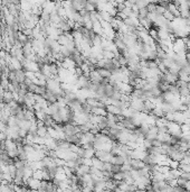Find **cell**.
<instances>
[{
	"label": "cell",
	"mask_w": 190,
	"mask_h": 192,
	"mask_svg": "<svg viewBox=\"0 0 190 192\" xmlns=\"http://www.w3.org/2000/svg\"><path fill=\"white\" fill-rule=\"evenodd\" d=\"M22 69L25 71H31V72H38L39 71V64L36 61H29V60H24L22 62Z\"/></svg>",
	"instance_id": "6da1fadb"
},
{
	"label": "cell",
	"mask_w": 190,
	"mask_h": 192,
	"mask_svg": "<svg viewBox=\"0 0 190 192\" xmlns=\"http://www.w3.org/2000/svg\"><path fill=\"white\" fill-rule=\"evenodd\" d=\"M95 156L97 157V158H100L101 161L103 162H110L111 157L113 156V155L111 154V152L103 151V149H96L95 151Z\"/></svg>",
	"instance_id": "7a4b0ae2"
},
{
	"label": "cell",
	"mask_w": 190,
	"mask_h": 192,
	"mask_svg": "<svg viewBox=\"0 0 190 192\" xmlns=\"http://www.w3.org/2000/svg\"><path fill=\"white\" fill-rule=\"evenodd\" d=\"M168 156H169V158L175 160L177 162H182L185 158V152L180 151V149H175V151L171 152Z\"/></svg>",
	"instance_id": "3957f363"
},
{
	"label": "cell",
	"mask_w": 190,
	"mask_h": 192,
	"mask_svg": "<svg viewBox=\"0 0 190 192\" xmlns=\"http://www.w3.org/2000/svg\"><path fill=\"white\" fill-rule=\"evenodd\" d=\"M40 183H41L40 180H38V179H36V177H31L30 179H28L27 185L29 187L30 190H38L40 187Z\"/></svg>",
	"instance_id": "277c9868"
},
{
	"label": "cell",
	"mask_w": 190,
	"mask_h": 192,
	"mask_svg": "<svg viewBox=\"0 0 190 192\" xmlns=\"http://www.w3.org/2000/svg\"><path fill=\"white\" fill-rule=\"evenodd\" d=\"M91 171V166L86 165V164H80V166L76 169V173L78 177H82V175H85V174H88Z\"/></svg>",
	"instance_id": "5b68a950"
},
{
	"label": "cell",
	"mask_w": 190,
	"mask_h": 192,
	"mask_svg": "<svg viewBox=\"0 0 190 192\" xmlns=\"http://www.w3.org/2000/svg\"><path fill=\"white\" fill-rule=\"evenodd\" d=\"M130 164L133 170H140V169H142L145 165L144 162L140 160V158H131Z\"/></svg>",
	"instance_id": "8992f818"
},
{
	"label": "cell",
	"mask_w": 190,
	"mask_h": 192,
	"mask_svg": "<svg viewBox=\"0 0 190 192\" xmlns=\"http://www.w3.org/2000/svg\"><path fill=\"white\" fill-rule=\"evenodd\" d=\"M90 80L92 81V82H102V80H103V76L101 75L100 73L97 72V70L95 69V70H92L90 72Z\"/></svg>",
	"instance_id": "52a82bcc"
},
{
	"label": "cell",
	"mask_w": 190,
	"mask_h": 192,
	"mask_svg": "<svg viewBox=\"0 0 190 192\" xmlns=\"http://www.w3.org/2000/svg\"><path fill=\"white\" fill-rule=\"evenodd\" d=\"M16 74V81L19 82V83H24L26 80V72L24 69H20V70H16L15 71Z\"/></svg>",
	"instance_id": "ba28073f"
},
{
	"label": "cell",
	"mask_w": 190,
	"mask_h": 192,
	"mask_svg": "<svg viewBox=\"0 0 190 192\" xmlns=\"http://www.w3.org/2000/svg\"><path fill=\"white\" fill-rule=\"evenodd\" d=\"M150 114L152 116H154L155 118H162V117L165 116V112L162 110V108L159 106H157L155 108H153V109L150 111Z\"/></svg>",
	"instance_id": "9c48e42d"
},
{
	"label": "cell",
	"mask_w": 190,
	"mask_h": 192,
	"mask_svg": "<svg viewBox=\"0 0 190 192\" xmlns=\"http://www.w3.org/2000/svg\"><path fill=\"white\" fill-rule=\"evenodd\" d=\"M165 80H167V82L168 83H170V84H175V82L178 81V79H179V76L177 75V74H173V73H171V72H167V73H165Z\"/></svg>",
	"instance_id": "30bf717a"
},
{
	"label": "cell",
	"mask_w": 190,
	"mask_h": 192,
	"mask_svg": "<svg viewBox=\"0 0 190 192\" xmlns=\"http://www.w3.org/2000/svg\"><path fill=\"white\" fill-rule=\"evenodd\" d=\"M106 108V111L107 112H112V114H114V115H122V109L121 108H119V107L114 106V105H107V106L105 107Z\"/></svg>",
	"instance_id": "8fae6325"
},
{
	"label": "cell",
	"mask_w": 190,
	"mask_h": 192,
	"mask_svg": "<svg viewBox=\"0 0 190 192\" xmlns=\"http://www.w3.org/2000/svg\"><path fill=\"white\" fill-rule=\"evenodd\" d=\"M92 114L97 115V116H106L107 111L105 107H93L92 108Z\"/></svg>",
	"instance_id": "7c38bea8"
},
{
	"label": "cell",
	"mask_w": 190,
	"mask_h": 192,
	"mask_svg": "<svg viewBox=\"0 0 190 192\" xmlns=\"http://www.w3.org/2000/svg\"><path fill=\"white\" fill-rule=\"evenodd\" d=\"M92 162H93V165H92V166H95L96 169L103 171V169H104V162L101 161L100 158H97L96 156L92 157Z\"/></svg>",
	"instance_id": "4fadbf2b"
},
{
	"label": "cell",
	"mask_w": 190,
	"mask_h": 192,
	"mask_svg": "<svg viewBox=\"0 0 190 192\" xmlns=\"http://www.w3.org/2000/svg\"><path fill=\"white\" fill-rule=\"evenodd\" d=\"M37 135L40 137H45L48 135V128L45 125H39L37 128Z\"/></svg>",
	"instance_id": "5bb4252c"
},
{
	"label": "cell",
	"mask_w": 190,
	"mask_h": 192,
	"mask_svg": "<svg viewBox=\"0 0 190 192\" xmlns=\"http://www.w3.org/2000/svg\"><path fill=\"white\" fill-rule=\"evenodd\" d=\"M99 12H100L101 20H104V21H109L110 23L112 18H113V16H111L110 12L106 11V10H102V11H99Z\"/></svg>",
	"instance_id": "9a60e30c"
},
{
	"label": "cell",
	"mask_w": 190,
	"mask_h": 192,
	"mask_svg": "<svg viewBox=\"0 0 190 192\" xmlns=\"http://www.w3.org/2000/svg\"><path fill=\"white\" fill-rule=\"evenodd\" d=\"M96 70H97V72H99V73H100V74L103 76V78H110L111 73H112L110 70H107V69H104V67H96Z\"/></svg>",
	"instance_id": "2e32d148"
},
{
	"label": "cell",
	"mask_w": 190,
	"mask_h": 192,
	"mask_svg": "<svg viewBox=\"0 0 190 192\" xmlns=\"http://www.w3.org/2000/svg\"><path fill=\"white\" fill-rule=\"evenodd\" d=\"M148 33H149V35L155 40V42H158L159 40V34H158V29L154 28V27H151L150 29L148 30Z\"/></svg>",
	"instance_id": "e0dca14e"
},
{
	"label": "cell",
	"mask_w": 190,
	"mask_h": 192,
	"mask_svg": "<svg viewBox=\"0 0 190 192\" xmlns=\"http://www.w3.org/2000/svg\"><path fill=\"white\" fill-rule=\"evenodd\" d=\"M60 53L64 55V57H70L72 54H73V52H72L67 46H62V48H60Z\"/></svg>",
	"instance_id": "ac0fdd59"
},
{
	"label": "cell",
	"mask_w": 190,
	"mask_h": 192,
	"mask_svg": "<svg viewBox=\"0 0 190 192\" xmlns=\"http://www.w3.org/2000/svg\"><path fill=\"white\" fill-rule=\"evenodd\" d=\"M102 54H103V57L104 59H114L115 57V53L114 52H112V51H107V50H103L102 51Z\"/></svg>",
	"instance_id": "d6986e66"
},
{
	"label": "cell",
	"mask_w": 190,
	"mask_h": 192,
	"mask_svg": "<svg viewBox=\"0 0 190 192\" xmlns=\"http://www.w3.org/2000/svg\"><path fill=\"white\" fill-rule=\"evenodd\" d=\"M84 9L86 10V11H93V10H96V6L94 5V4H92V2H90V1H86L85 6H84Z\"/></svg>",
	"instance_id": "ffe728a7"
},
{
	"label": "cell",
	"mask_w": 190,
	"mask_h": 192,
	"mask_svg": "<svg viewBox=\"0 0 190 192\" xmlns=\"http://www.w3.org/2000/svg\"><path fill=\"white\" fill-rule=\"evenodd\" d=\"M148 14H149V11L146 9V7L139 9V18H145V17H148Z\"/></svg>",
	"instance_id": "44dd1931"
},
{
	"label": "cell",
	"mask_w": 190,
	"mask_h": 192,
	"mask_svg": "<svg viewBox=\"0 0 190 192\" xmlns=\"http://www.w3.org/2000/svg\"><path fill=\"white\" fill-rule=\"evenodd\" d=\"M165 10H167V8H165L163 6H161L160 4H157V9H155V14H158V15H163Z\"/></svg>",
	"instance_id": "7402d4cb"
},
{
	"label": "cell",
	"mask_w": 190,
	"mask_h": 192,
	"mask_svg": "<svg viewBox=\"0 0 190 192\" xmlns=\"http://www.w3.org/2000/svg\"><path fill=\"white\" fill-rule=\"evenodd\" d=\"M163 17H165L167 20H169V21H172V20L175 19V16L172 15L169 10H165V14H163Z\"/></svg>",
	"instance_id": "603a6c76"
},
{
	"label": "cell",
	"mask_w": 190,
	"mask_h": 192,
	"mask_svg": "<svg viewBox=\"0 0 190 192\" xmlns=\"http://www.w3.org/2000/svg\"><path fill=\"white\" fill-rule=\"evenodd\" d=\"M158 67H159V70H160L162 73H167V72H168V67L165 66V64L162 62V61H160V62L158 63Z\"/></svg>",
	"instance_id": "cb8c5ba5"
},
{
	"label": "cell",
	"mask_w": 190,
	"mask_h": 192,
	"mask_svg": "<svg viewBox=\"0 0 190 192\" xmlns=\"http://www.w3.org/2000/svg\"><path fill=\"white\" fill-rule=\"evenodd\" d=\"M179 164H180V162H177V161H175V160L169 158V166H170V169H178V167H179Z\"/></svg>",
	"instance_id": "d4e9b609"
},
{
	"label": "cell",
	"mask_w": 190,
	"mask_h": 192,
	"mask_svg": "<svg viewBox=\"0 0 190 192\" xmlns=\"http://www.w3.org/2000/svg\"><path fill=\"white\" fill-rule=\"evenodd\" d=\"M180 101L185 105H189L190 103V95L187 96H180Z\"/></svg>",
	"instance_id": "484cf974"
},
{
	"label": "cell",
	"mask_w": 190,
	"mask_h": 192,
	"mask_svg": "<svg viewBox=\"0 0 190 192\" xmlns=\"http://www.w3.org/2000/svg\"><path fill=\"white\" fill-rule=\"evenodd\" d=\"M146 9L149 12H155V9H157V4H153V2H150L149 5L146 6Z\"/></svg>",
	"instance_id": "4316f807"
},
{
	"label": "cell",
	"mask_w": 190,
	"mask_h": 192,
	"mask_svg": "<svg viewBox=\"0 0 190 192\" xmlns=\"http://www.w3.org/2000/svg\"><path fill=\"white\" fill-rule=\"evenodd\" d=\"M124 8H125V5H124V2H123V1H122V2H117L116 6H115L116 11H123Z\"/></svg>",
	"instance_id": "83f0119b"
},
{
	"label": "cell",
	"mask_w": 190,
	"mask_h": 192,
	"mask_svg": "<svg viewBox=\"0 0 190 192\" xmlns=\"http://www.w3.org/2000/svg\"><path fill=\"white\" fill-rule=\"evenodd\" d=\"M122 169H121V165H117V164H112V173H117V172H121Z\"/></svg>",
	"instance_id": "f1b7e54d"
},
{
	"label": "cell",
	"mask_w": 190,
	"mask_h": 192,
	"mask_svg": "<svg viewBox=\"0 0 190 192\" xmlns=\"http://www.w3.org/2000/svg\"><path fill=\"white\" fill-rule=\"evenodd\" d=\"M177 182H178V185H180V187H183V188H185L187 180H186V179H183V177H179L178 179H177Z\"/></svg>",
	"instance_id": "f546056e"
},
{
	"label": "cell",
	"mask_w": 190,
	"mask_h": 192,
	"mask_svg": "<svg viewBox=\"0 0 190 192\" xmlns=\"http://www.w3.org/2000/svg\"><path fill=\"white\" fill-rule=\"evenodd\" d=\"M142 145H143L145 148H148V147L152 146V141L148 139V138H144V139H143V143H142Z\"/></svg>",
	"instance_id": "4dcf8cb0"
},
{
	"label": "cell",
	"mask_w": 190,
	"mask_h": 192,
	"mask_svg": "<svg viewBox=\"0 0 190 192\" xmlns=\"http://www.w3.org/2000/svg\"><path fill=\"white\" fill-rule=\"evenodd\" d=\"M163 143L162 141H160L158 138H155V139H153L152 141V146H157V147H161V145H162Z\"/></svg>",
	"instance_id": "1f68e13d"
},
{
	"label": "cell",
	"mask_w": 190,
	"mask_h": 192,
	"mask_svg": "<svg viewBox=\"0 0 190 192\" xmlns=\"http://www.w3.org/2000/svg\"><path fill=\"white\" fill-rule=\"evenodd\" d=\"M168 183L170 184L171 187H175V185H178V182H177V179H170V180H168Z\"/></svg>",
	"instance_id": "d6a6232c"
}]
</instances>
